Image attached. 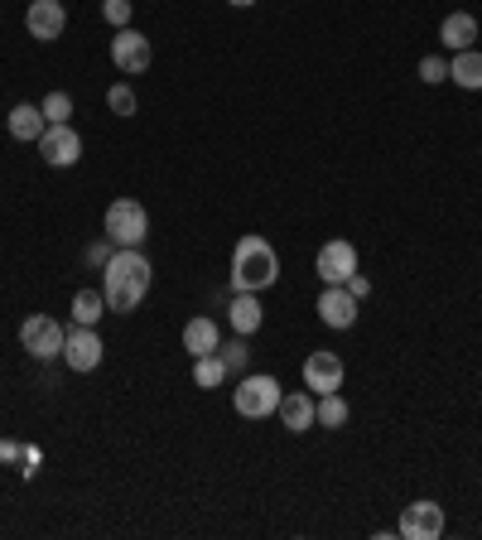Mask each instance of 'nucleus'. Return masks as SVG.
Returning <instances> with one entry per match:
<instances>
[{
    "mask_svg": "<svg viewBox=\"0 0 482 540\" xmlns=\"http://www.w3.org/2000/svg\"><path fill=\"white\" fill-rule=\"evenodd\" d=\"M150 280H155V270H150V261L140 256V246H116L111 261L102 266V295H107V309L111 314H131V309H140V299L150 295Z\"/></svg>",
    "mask_w": 482,
    "mask_h": 540,
    "instance_id": "1",
    "label": "nucleus"
},
{
    "mask_svg": "<svg viewBox=\"0 0 482 540\" xmlns=\"http://www.w3.org/2000/svg\"><path fill=\"white\" fill-rule=\"evenodd\" d=\"M280 280V256H275V246L266 237H241L237 251H232V290H251V295H261Z\"/></svg>",
    "mask_w": 482,
    "mask_h": 540,
    "instance_id": "2",
    "label": "nucleus"
},
{
    "mask_svg": "<svg viewBox=\"0 0 482 540\" xmlns=\"http://www.w3.org/2000/svg\"><path fill=\"white\" fill-rule=\"evenodd\" d=\"M232 410H237L241 420H270L275 410H280V381L266 377V372H241L237 391H232Z\"/></svg>",
    "mask_w": 482,
    "mask_h": 540,
    "instance_id": "3",
    "label": "nucleus"
},
{
    "mask_svg": "<svg viewBox=\"0 0 482 540\" xmlns=\"http://www.w3.org/2000/svg\"><path fill=\"white\" fill-rule=\"evenodd\" d=\"M102 237H111L116 246H140L145 237H150V213H145V203H135V198H116V203H107Z\"/></svg>",
    "mask_w": 482,
    "mask_h": 540,
    "instance_id": "4",
    "label": "nucleus"
},
{
    "mask_svg": "<svg viewBox=\"0 0 482 540\" xmlns=\"http://www.w3.org/2000/svg\"><path fill=\"white\" fill-rule=\"evenodd\" d=\"M63 338H68V328L58 324L54 314H29L25 324H20V348H25L29 357H39V362L63 357Z\"/></svg>",
    "mask_w": 482,
    "mask_h": 540,
    "instance_id": "5",
    "label": "nucleus"
},
{
    "mask_svg": "<svg viewBox=\"0 0 482 540\" xmlns=\"http://www.w3.org/2000/svg\"><path fill=\"white\" fill-rule=\"evenodd\" d=\"M314 270H319L323 285H348L352 275H357V246H352L348 237L323 242L319 256H314Z\"/></svg>",
    "mask_w": 482,
    "mask_h": 540,
    "instance_id": "6",
    "label": "nucleus"
},
{
    "mask_svg": "<svg viewBox=\"0 0 482 540\" xmlns=\"http://www.w3.org/2000/svg\"><path fill=\"white\" fill-rule=\"evenodd\" d=\"M102 357H107V343L97 338V328H87V324H78L68 338H63V362L73 367V372H97L102 367Z\"/></svg>",
    "mask_w": 482,
    "mask_h": 540,
    "instance_id": "7",
    "label": "nucleus"
},
{
    "mask_svg": "<svg viewBox=\"0 0 482 540\" xmlns=\"http://www.w3.org/2000/svg\"><path fill=\"white\" fill-rule=\"evenodd\" d=\"M39 155H44V164L49 169H73V164L82 160V135L63 121V126H44V135H39Z\"/></svg>",
    "mask_w": 482,
    "mask_h": 540,
    "instance_id": "8",
    "label": "nucleus"
},
{
    "mask_svg": "<svg viewBox=\"0 0 482 540\" xmlns=\"http://www.w3.org/2000/svg\"><path fill=\"white\" fill-rule=\"evenodd\" d=\"M150 58H155V49H150V39H145L140 29L126 25V29L111 34V63H116L121 73H145Z\"/></svg>",
    "mask_w": 482,
    "mask_h": 540,
    "instance_id": "9",
    "label": "nucleus"
},
{
    "mask_svg": "<svg viewBox=\"0 0 482 540\" xmlns=\"http://www.w3.org/2000/svg\"><path fill=\"white\" fill-rule=\"evenodd\" d=\"M25 29H29V39H39V44L63 39V29H68V10H63V0H29Z\"/></svg>",
    "mask_w": 482,
    "mask_h": 540,
    "instance_id": "10",
    "label": "nucleus"
},
{
    "mask_svg": "<svg viewBox=\"0 0 482 540\" xmlns=\"http://www.w3.org/2000/svg\"><path fill=\"white\" fill-rule=\"evenodd\" d=\"M304 386L314 391V396H328V391H343V357L338 352H309L304 357Z\"/></svg>",
    "mask_w": 482,
    "mask_h": 540,
    "instance_id": "11",
    "label": "nucleus"
},
{
    "mask_svg": "<svg viewBox=\"0 0 482 540\" xmlns=\"http://www.w3.org/2000/svg\"><path fill=\"white\" fill-rule=\"evenodd\" d=\"M444 536V507L439 502H410L401 512V540H439Z\"/></svg>",
    "mask_w": 482,
    "mask_h": 540,
    "instance_id": "12",
    "label": "nucleus"
},
{
    "mask_svg": "<svg viewBox=\"0 0 482 540\" xmlns=\"http://www.w3.org/2000/svg\"><path fill=\"white\" fill-rule=\"evenodd\" d=\"M319 324L338 328V333L357 324V299L348 295V285H328L319 295Z\"/></svg>",
    "mask_w": 482,
    "mask_h": 540,
    "instance_id": "13",
    "label": "nucleus"
},
{
    "mask_svg": "<svg viewBox=\"0 0 482 540\" xmlns=\"http://www.w3.org/2000/svg\"><path fill=\"white\" fill-rule=\"evenodd\" d=\"M314 410H319V396L314 391H290V396H280V425L290 434H304V430H314Z\"/></svg>",
    "mask_w": 482,
    "mask_h": 540,
    "instance_id": "14",
    "label": "nucleus"
},
{
    "mask_svg": "<svg viewBox=\"0 0 482 540\" xmlns=\"http://www.w3.org/2000/svg\"><path fill=\"white\" fill-rule=\"evenodd\" d=\"M227 324L237 328L241 338H251L256 328L266 324V309H261V299L251 295V290H237V295H232V304H227Z\"/></svg>",
    "mask_w": 482,
    "mask_h": 540,
    "instance_id": "15",
    "label": "nucleus"
},
{
    "mask_svg": "<svg viewBox=\"0 0 482 540\" xmlns=\"http://www.w3.org/2000/svg\"><path fill=\"white\" fill-rule=\"evenodd\" d=\"M5 126H10V135L15 140H25V145H39V135H44V111L34 107V102H15L10 107V116H5Z\"/></svg>",
    "mask_w": 482,
    "mask_h": 540,
    "instance_id": "16",
    "label": "nucleus"
},
{
    "mask_svg": "<svg viewBox=\"0 0 482 540\" xmlns=\"http://www.w3.org/2000/svg\"><path fill=\"white\" fill-rule=\"evenodd\" d=\"M473 39H478V20L468 15V10H454V15H444V25H439V44L444 49H473Z\"/></svg>",
    "mask_w": 482,
    "mask_h": 540,
    "instance_id": "17",
    "label": "nucleus"
},
{
    "mask_svg": "<svg viewBox=\"0 0 482 540\" xmlns=\"http://www.w3.org/2000/svg\"><path fill=\"white\" fill-rule=\"evenodd\" d=\"M184 348H188V357H208V352L222 348V333H217V324L208 314H198V319L184 324Z\"/></svg>",
    "mask_w": 482,
    "mask_h": 540,
    "instance_id": "18",
    "label": "nucleus"
},
{
    "mask_svg": "<svg viewBox=\"0 0 482 540\" xmlns=\"http://www.w3.org/2000/svg\"><path fill=\"white\" fill-rule=\"evenodd\" d=\"M449 82H458L463 92H482V54L478 49H458L449 58Z\"/></svg>",
    "mask_w": 482,
    "mask_h": 540,
    "instance_id": "19",
    "label": "nucleus"
},
{
    "mask_svg": "<svg viewBox=\"0 0 482 540\" xmlns=\"http://www.w3.org/2000/svg\"><path fill=\"white\" fill-rule=\"evenodd\" d=\"M102 314H107V295H102V290H78V295H73V324L97 328Z\"/></svg>",
    "mask_w": 482,
    "mask_h": 540,
    "instance_id": "20",
    "label": "nucleus"
},
{
    "mask_svg": "<svg viewBox=\"0 0 482 540\" xmlns=\"http://www.w3.org/2000/svg\"><path fill=\"white\" fill-rule=\"evenodd\" d=\"M314 425H319V430H343V425H348V401H343L338 391H328V396H319V410H314Z\"/></svg>",
    "mask_w": 482,
    "mask_h": 540,
    "instance_id": "21",
    "label": "nucleus"
},
{
    "mask_svg": "<svg viewBox=\"0 0 482 540\" xmlns=\"http://www.w3.org/2000/svg\"><path fill=\"white\" fill-rule=\"evenodd\" d=\"M227 377H232V372L222 367V357H217V352H208V357H193V386L213 391V386H222Z\"/></svg>",
    "mask_w": 482,
    "mask_h": 540,
    "instance_id": "22",
    "label": "nucleus"
},
{
    "mask_svg": "<svg viewBox=\"0 0 482 540\" xmlns=\"http://www.w3.org/2000/svg\"><path fill=\"white\" fill-rule=\"evenodd\" d=\"M39 111H44L49 126H63V121L73 116V97H68V92H49V97L39 102Z\"/></svg>",
    "mask_w": 482,
    "mask_h": 540,
    "instance_id": "23",
    "label": "nucleus"
},
{
    "mask_svg": "<svg viewBox=\"0 0 482 540\" xmlns=\"http://www.w3.org/2000/svg\"><path fill=\"white\" fill-rule=\"evenodd\" d=\"M107 107H111V116H135V92L126 87V82H111V87H107Z\"/></svg>",
    "mask_w": 482,
    "mask_h": 540,
    "instance_id": "24",
    "label": "nucleus"
},
{
    "mask_svg": "<svg viewBox=\"0 0 482 540\" xmlns=\"http://www.w3.org/2000/svg\"><path fill=\"white\" fill-rule=\"evenodd\" d=\"M217 357H222V367H227V372H246V362H251V352H246V343H241V333L232 338V343H222Z\"/></svg>",
    "mask_w": 482,
    "mask_h": 540,
    "instance_id": "25",
    "label": "nucleus"
},
{
    "mask_svg": "<svg viewBox=\"0 0 482 540\" xmlns=\"http://www.w3.org/2000/svg\"><path fill=\"white\" fill-rule=\"evenodd\" d=\"M102 15H107L111 29H126L131 25V15H135V5L131 0H102Z\"/></svg>",
    "mask_w": 482,
    "mask_h": 540,
    "instance_id": "26",
    "label": "nucleus"
},
{
    "mask_svg": "<svg viewBox=\"0 0 482 540\" xmlns=\"http://www.w3.org/2000/svg\"><path fill=\"white\" fill-rule=\"evenodd\" d=\"M420 82H429V87H439V82H449V63L439 54H429L420 58Z\"/></svg>",
    "mask_w": 482,
    "mask_h": 540,
    "instance_id": "27",
    "label": "nucleus"
},
{
    "mask_svg": "<svg viewBox=\"0 0 482 540\" xmlns=\"http://www.w3.org/2000/svg\"><path fill=\"white\" fill-rule=\"evenodd\" d=\"M111 251H116V242H111V237H102V242H92V246H87V261H92V266H107V261H111Z\"/></svg>",
    "mask_w": 482,
    "mask_h": 540,
    "instance_id": "28",
    "label": "nucleus"
},
{
    "mask_svg": "<svg viewBox=\"0 0 482 540\" xmlns=\"http://www.w3.org/2000/svg\"><path fill=\"white\" fill-rule=\"evenodd\" d=\"M348 295L362 304V299L372 295V280H367V275H352V280H348Z\"/></svg>",
    "mask_w": 482,
    "mask_h": 540,
    "instance_id": "29",
    "label": "nucleus"
},
{
    "mask_svg": "<svg viewBox=\"0 0 482 540\" xmlns=\"http://www.w3.org/2000/svg\"><path fill=\"white\" fill-rule=\"evenodd\" d=\"M20 468H25V473H34V468H39V449H34V444H25V454H20Z\"/></svg>",
    "mask_w": 482,
    "mask_h": 540,
    "instance_id": "30",
    "label": "nucleus"
},
{
    "mask_svg": "<svg viewBox=\"0 0 482 540\" xmlns=\"http://www.w3.org/2000/svg\"><path fill=\"white\" fill-rule=\"evenodd\" d=\"M20 454H25L20 444H0V459H5V463H15V459H20Z\"/></svg>",
    "mask_w": 482,
    "mask_h": 540,
    "instance_id": "31",
    "label": "nucleus"
},
{
    "mask_svg": "<svg viewBox=\"0 0 482 540\" xmlns=\"http://www.w3.org/2000/svg\"><path fill=\"white\" fill-rule=\"evenodd\" d=\"M227 5H237V10H246V5H256V0H227Z\"/></svg>",
    "mask_w": 482,
    "mask_h": 540,
    "instance_id": "32",
    "label": "nucleus"
}]
</instances>
